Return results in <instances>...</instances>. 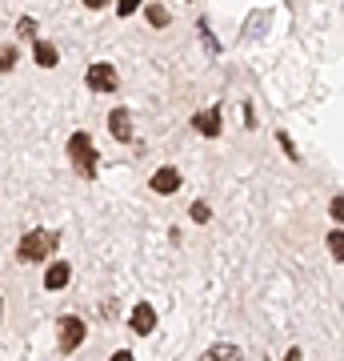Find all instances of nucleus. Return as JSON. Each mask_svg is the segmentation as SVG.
Here are the masks:
<instances>
[{"label":"nucleus","mask_w":344,"mask_h":361,"mask_svg":"<svg viewBox=\"0 0 344 361\" xmlns=\"http://www.w3.org/2000/svg\"><path fill=\"white\" fill-rule=\"evenodd\" d=\"M128 329H132L136 337H148L156 329V310L148 305V301H136V305H132V313H128Z\"/></svg>","instance_id":"7"},{"label":"nucleus","mask_w":344,"mask_h":361,"mask_svg":"<svg viewBox=\"0 0 344 361\" xmlns=\"http://www.w3.org/2000/svg\"><path fill=\"white\" fill-rule=\"evenodd\" d=\"M144 8V0H116V16H136Z\"/></svg>","instance_id":"18"},{"label":"nucleus","mask_w":344,"mask_h":361,"mask_svg":"<svg viewBox=\"0 0 344 361\" xmlns=\"http://www.w3.org/2000/svg\"><path fill=\"white\" fill-rule=\"evenodd\" d=\"M20 65V49L16 44H0V73H13Z\"/></svg>","instance_id":"13"},{"label":"nucleus","mask_w":344,"mask_h":361,"mask_svg":"<svg viewBox=\"0 0 344 361\" xmlns=\"http://www.w3.org/2000/svg\"><path fill=\"white\" fill-rule=\"evenodd\" d=\"M60 241V233H49V229H28L20 241H16V261L20 265H44L52 257V249Z\"/></svg>","instance_id":"1"},{"label":"nucleus","mask_w":344,"mask_h":361,"mask_svg":"<svg viewBox=\"0 0 344 361\" xmlns=\"http://www.w3.org/2000/svg\"><path fill=\"white\" fill-rule=\"evenodd\" d=\"M324 245H329L332 261H344V229H329V237H324Z\"/></svg>","instance_id":"14"},{"label":"nucleus","mask_w":344,"mask_h":361,"mask_svg":"<svg viewBox=\"0 0 344 361\" xmlns=\"http://www.w3.org/2000/svg\"><path fill=\"white\" fill-rule=\"evenodd\" d=\"M84 85H89L92 92H101V97H108V92L120 89V77H116V68L108 65V61H92L89 68H84Z\"/></svg>","instance_id":"4"},{"label":"nucleus","mask_w":344,"mask_h":361,"mask_svg":"<svg viewBox=\"0 0 344 361\" xmlns=\"http://www.w3.org/2000/svg\"><path fill=\"white\" fill-rule=\"evenodd\" d=\"M144 20H148L153 28H168L172 25V13H168L165 4H156L153 0V4H144Z\"/></svg>","instance_id":"11"},{"label":"nucleus","mask_w":344,"mask_h":361,"mask_svg":"<svg viewBox=\"0 0 344 361\" xmlns=\"http://www.w3.org/2000/svg\"><path fill=\"white\" fill-rule=\"evenodd\" d=\"M276 145H281V149H284V157H288L293 165H300V149H296V145H293V137H288V133H284V129H276Z\"/></svg>","instance_id":"15"},{"label":"nucleus","mask_w":344,"mask_h":361,"mask_svg":"<svg viewBox=\"0 0 344 361\" xmlns=\"http://www.w3.org/2000/svg\"><path fill=\"white\" fill-rule=\"evenodd\" d=\"M84 337H89V325L80 322L77 313H64L60 322H56V349L60 353H77L84 345Z\"/></svg>","instance_id":"3"},{"label":"nucleus","mask_w":344,"mask_h":361,"mask_svg":"<svg viewBox=\"0 0 344 361\" xmlns=\"http://www.w3.org/2000/svg\"><path fill=\"white\" fill-rule=\"evenodd\" d=\"M80 4H84L89 13H101V8H108V4H113V0H80Z\"/></svg>","instance_id":"20"},{"label":"nucleus","mask_w":344,"mask_h":361,"mask_svg":"<svg viewBox=\"0 0 344 361\" xmlns=\"http://www.w3.org/2000/svg\"><path fill=\"white\" fill-rule=\"evenodd\" d=\"M204 357H212V361H236V357H244V353H241V345L220 341V345H208V353H204Z\"/></svg>","instance_id":"12"},{"label":"nucleus","mask_w":344,"mask_h":361,"mask_svg":"<svg viewBox=\"0 0 344 361\" xmlns=\"http://www.w3.org/2000/svg\"><path fill=\"white\" fill-rule=\"evenodd\" d=\"M0 322H4V297H0Z\"/></svg>","instance_id":"21"},{"label":"nucleus","mask_w":344,"mask_h":361,"mask_svg":"<svg viewBox=\"0 0 344 361\" xmlns=\"http://www.w3.org/2000/svg\"><path fill=\"white\" fill-rule=\"evenodd\" d=\"M189 213H192V221H196V225H208V221H212V209L204 205V201H192Z\"/></svg>","instance_id":"17"},{"label":"nucleus","mask_w":344,"mask_h":361,"mask_svg":"<svg viewBox=\"0 0 344 361\" xmlns=\"http://www.w3.org/2000/svg\"><path fill=\"white\" fill-rule=\"evenodd\" d=\"M16 37L20 40H37V20H32V16H20V20H16Z\"/></svg>","instance_id":"16"},{"label":"nucleus","mask_w":344,"mask_h":361,"mask_svg":"<svg viewBox=\"0 0 344 361\" xmlns=\"http://www.w3.org/2000/svg\"><path fill=\"white\" fill-rule=\"evenodd\" d=\"M68 161H72V169H77L84 180L96 177V165H101V153H96V145H92V137L84 129H77L72 137H68Z\"/></svg>","instance_id":"2"},{"label":"nucleus","mask_w":344,"mask_h":361,"mask_svg":"<svg viewBox=\"0 0 344 361\" xmlns=\"http://www.w3.org/2000/svg\"><path fill=\"white\" fill-rule=\"evenodd\" d=\"M192 129L200 133V137H220V104H212V109H200V113H192Z\"/></svg>","instance_id":"8"},{"label":"nucleus","mask_w":344,"mask_h":361,"mask_svg":"<svg viewBox=\"0 0 344 361\" xmlns=\"http://www.w3.org/2000/svg\"><path fill=\"white\" fill-rule=\"evenodd\" d=\"M108 133H113V141L132 145L136 141V121H132V113H128V109H113V113H108Z\"/></svg>","instance_id":"5"},{"label":"nucleus","mask_w":344,"mask_h":361,"mask_svg":"<svg viewBox=\"0 0 344 361\" xmlns=\"http://www.w3.org/2000/svg\"><path fill=\"white\" fill-rule=\"evenodd\" d=\"M68 281H72V261H49V269H44V289H49V293H60Z\"/></svg>","instance_id":"9"},{"label":"nucleus","mask_w":344,"mask_h":361,"mask_svg":"<svg viewBox=\"0 0 344 361\" xmlns=\"http://www.w3.org/2000/svg\"><path fill=\"white\" fill-rule=\"evenodd\" d=\"M32 61H37L40 68H56V65H60V52H56L52 40L37 37V40H32Z\"/></svg>","instance_id":"10"},{"label":"nucleus","mask_w":344,"mask_h":361,"mask_svg":"<svg viewBox=\"0 0 344 361\" xmlns=\"http://www.w3.org/2000/svg\"><path fill=\"white\" fill-rule=\"evenodd\" d=\"M180 180H184V177H180V169L160 165V169L153 173V177H148V189H153L156 197H172V193L180 189Z\"/></svg>","instance_id":"6"},{"label":"nucleus","mask_w":344,"mask_h":361,"mask_svg":"<svg viewBox=\"0 0 344 361\" xmlns=\"http://www.w3.org/2000/svg\"><path fill=\"white\" fill-rule=\"evenodd\" d=\"M329 217L336 221V225H344V197H332L329 201Z\"/></svg>","instance_id":"19"}]
</instances>
